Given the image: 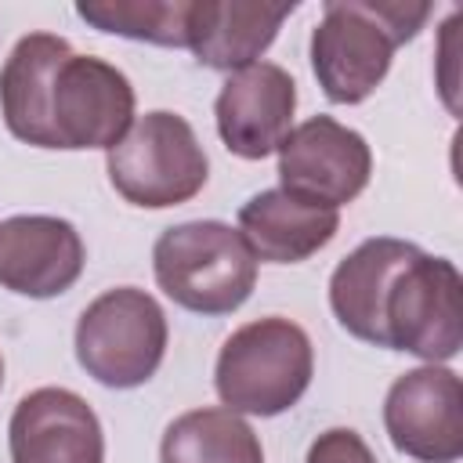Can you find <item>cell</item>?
Here are the masks:
<instances>
[{
  "label": "cell",
  "mask_w": 463,
  "mask_h": 463,
  "mask_svg": "<svg viewBox=\"0 0 463 463\" xmlns=\"http://www.w3.org/2000/svg\"><path fill=\"white\" fill-rule=\"evenodd\" d=\"M430 4L405 0H329L311 33V69L333 105L365 101L387 76L394 47L409 43Z\"/></svg>",
  "instance_id": "6da1fadb"
},
{
  "label": "cell",
  "mask_w": 463,
  "mask_h": 463,
  "mask_svg": "<svg viewBox=\"0 0 463 463\" xmlns=\"http://www.w3.org/2000/svg\"><path fill=\"white\" fill-rule=\"evenodd\" d=\"M159 289L184 311L232 315L257 286V257L239 228L221 221H184L152 246Z\"/></svg>",
  "instance_id": "7a4b0ae2"
},
{
  "label": "cell",
  "mask_w": 463,
  "mask_h": 463,
  "mask_svg": "<svg viewBox=\"0 0 463 463\" xmlns=\"http://www.w3.org/2000/svg\"><path fill=\"white\" fill-rule=\"evenodd\" d=\"M315 373V351L307 333L279 315L239 326L213 369L224 409L250 416H279L293 409Z\"/></svg>",
  "instance_id": "3957f363"
},
{
  "label": "cell",
  "mask_w": 463,
  "mask_h": 463,
  "mask_svg": "<svg viewBox=\"0 0 463 463\" xmlns=\"http://www.w3.org/2000/svg\"><path fill=\"white\" fill-rule=\"evenodd\" d=\"M112 188L145 210H166L188 203L206 184V152L192 123L177 112H145L109 148Z\"/></svg>",
  "instance_id": "277c9868"
},
{
  "label": "cell",
  "mask_w": 463,
  "mask_h": 463,
  "mask_svg": "<svg viewBox=\"0 0 463 463\" xmlns=\"http://www.w3.org/2000/svg\"><path fill=\"white\" fill-rule=\"evenodd\" d=\"M166 354V315L152 293L116 286L76 322V362L105 387L127 391L156 376Z\"/></svg>",
  "instance_id": "5b68a950"
},
{
  "label": "cell",
  "mask_w": 463,
  "mask_h": 463,
  "mask_svg": "<svg viewBox=\"0 0 463 463\" xmlns=\"http://www.w3.org/2000/svg\"><path fill=\"white\" fill-rule=\"evenodd\" d=\"M383 326L387 351H409L427 365L456 358L463 344V279L456 264L420 250L387 293Z\"/></svg>",
  "instance_id": "8992f818"
},
{
  "label": "cell",
  "mask_w": 463,
  "mask_h": 463,
  "mask_svg": "<svg viewBox=\"0 0 463 463\" xmlns=\"http://www.w3.org/2000/svg\"><path fill=\"white\" fill-rule=\"evenodd\" d=\"M373 174V152L365 137L333 116H311L279 145L282 192L318 206H344L362 195Z\"/></svg>",
  "instance_id": "52a82bcc"
},
{
  "label": "cell",
  "mask_w": 463,
  "mask_h": 463,
  "mask_svg": "<svg viewBox=\"0 0 463 463\" xmlns=\"http://www.w3.org/2000/svg\"><path fill=\"white\" fill-rule=\"evenodd\" d=\"M383 427L402 456L456 463L463 456V387L445 365L402 373L383 402Z\"/></svg>",
  "instance_id": "ba28073f"
},
{
  "label": "cell",
  "mask_w": 463,
  "mask_h": 463,
  "mask_svg": "<svg viewBox=\"0 0 463 463\" xmlns=\"http://www.w3.org/2000/svg\"><path fill=\"white\" fill-rule=\"evenodd\" d=\"M51 123L58 148H112L134 123L130 80L90 54H72L54 80Z\"/></svg>",
  "instance_id": "9c48e42d"
},
{
  "label": "cell",
  "mask_w": 463,
  "mask_h": 463,
  "mask_svg": "<svg viewBox=\"0 0 463 463\" xmlns=\"http://www.w3.org/2000/svg\"><path fill=\"white\" fill-rule=\"evenodd\" d=\"M297 83L275 61H253L232 72L213 101L217 134L228 152L242 159H264L279 152L286 134L293 130Z\"/></svg>",
  "instance_id": "30bf717a"
},
{
  "label": "cell",
  "mask_w": 463,
  "mask_h": 463,
  "mask_svg": "<svg viewBox=\"0 0 463 463\" xmlns=\"http://www.w3.org/2000/svg\"><path fill=\"white\" fill-rule=\"evenodd\" d=\"M80 232L47 213H22L0 224V286L22 297H58L83 275Z\"/></svg>",
  "instance_id": "8fae6325"
},
{
  "label": "cell",
  "mask_w": 463,
  "mask_h": 463,
  "mask_svg": "<svg viewBox=\"0 0 463 463\" xmlns=\"http://www.w3.org/2000/svg\"><path fill=\"white\" fill-rule=\"evenodd\" d=\"M11 463H105V438L94 409L65 391L40 387L14 405Z\"/></svg>",
  "instance_id": "7c38bea8"
},
{
  "label": "cell",
  "mask_w": 463,
  "mask_h": 463,
  "mask_svg": "<svg viewBox=\"0 0 463 463\" xmlns=\"http://www.w3.org/2000/svg\"><path fill=\"white\" fill-rule=\"evenodd\" d=\"M420 253V246L405 242V239H365L354 253H347L333 279H329V307L336 315V322L373 344V347H387V326H383V307H387V293L398 279V271Z\"/></svg>",
  "instance_id": "4fadbf2b"
},
{
  "label": "cell",
  "mask_w": 463,
  "mask_h": 463,
  "mask_svg": "<svg viewBox=\"0 0 463 463\" xmlns=\"http://www.w3.org/2000/svg\"><path fill=\"white\" fill-rule=\"evenodd\" d=\"M289 11H293V0L289 4L188 0V22H184L188 43L184 47H192V54L210 69L239 72L271 47Z\"/></svg>",
  "instance_id": "5bb4252c"
},
{
  "label": "cell",
  "mask_w": 463,
  "mask_h": 463,
  "mask_svg": "<svg viewBox=\"0 0 463 463\" xmlns=\"http://www.w3.org/2000/svg\"><path fill=\"white\" fill-rule=\"evenodd\" d=\"M72 58L69 40L54 33H29L14 43L0 69V109L7 130L36 148H58L51 123V94L58 69Z\"/></svg>",
  "instance_id": "9a60e30c"
},
{
  "label": "cell",
  "mask_w": 463,
  "mask_h": 463,
  "mask_svg": "<svg viewBox=\"0 0 463 463\" xmlns=\"http://www.w3.org/2000/svg\"><path fill=\"white\" fill-rule=\"evenodd\" d=\"M340 228V213L282 188L257 192L239 210V235L257 260L300 264L318 253Z\"/></svg>",
  "instance_id": "2e32d148"
},
{
  "label": "cell",
  "mask_w": 463,
  "mask_h": 463,
  "mask_svg": "<svg viewBox=\"0 0 463 463\" xmlns=\"http://www.w3.org/2000/svg\"><path fill=\"white\" fill-rule=\"evenodd\" d=\"M159 463H264V449L239 412L192 409L166 427Z\"/></svg>",
  "instance_id": "e0dca14e"
},
{
  "label": "cell",
  "mask_w": 463,
  "mask_h": 463,
  "mask_svg": "<svg viewBox=\"0 0 463 463\" xmlns=\"http://www.w3.org/2000/svg\"><path fill=\"white\" fill-rule=\"evenodd\" d=\"M76 14L101 33L148 40L159 47H184L188 0H83Z\"/></svg>",
  "instance_id": "ac0fdd59"
},
{
  "label": "cell",
  "mask_w": 463,
  "mask_h": 463,
  "mask_svg": "<svg viewBox=\"0 0 463 463\" xmlns=\"http://www.w3.org/2000/svg\"><path fill=\"white\" fill-rule=\"evenodd\" d=\"M304 463H376V456L362 441V434H354L351 427H333L311 441Z\"/></svg>",
  "instance_id": "d6986e66"
},
{
  "label": "cell",
  "mask_w": 463,
  "mask_h": 463,
  "mask_svg": "<svg viewBox=\"0 0 463 463\" xmlns=\"http://www.w3.org/2000/svg\"><path fill=\"white\" fill-rule=\"evenodd\" d=\"M0 383H4V358H0Z\"/></svg>",
  "instance_id": "ffe728a7"
}]
</instances>
